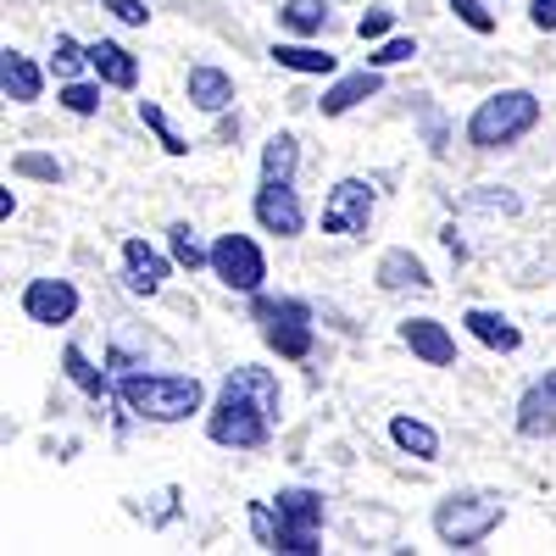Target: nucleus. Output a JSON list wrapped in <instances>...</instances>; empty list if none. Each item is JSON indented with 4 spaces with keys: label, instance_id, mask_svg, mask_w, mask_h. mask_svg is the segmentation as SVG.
Here are the masks:
<instances>
[{
    "label": "nucleus",
    "instance_id": "f257e3e1",
    "mask_svg": "<svg viewBox=\"0 0 556 556\" xmlns=\"http://www.w3.org/2000/svg\"><path fill=\"white\" fill-rule=\"evenodd\" d=\"M278 424V379L267 367H235L217 390V406L206 412V440L228 451H256L267 445Z\"/></svg>",
    "mask_w": 556,
    "mask_h": 556
},
{
    "label": "nucleus",
    "instance_id": "a878e982",
    "mask_svg": "<svg viewBox=\"0 0 556 556\" xmlns=\"http://www.w3.org/2000/svg\"><path fill=\"white\" fill-rule=\"evenodd\" d=\"M139 123H146V128L162 139V151H167V156H184V151H190V146H184V139L173 134V123H167V112H162L156 101H139Z\"/></svg>",
    "mask_w": 556,
    "mask_h": 556
},
{
    "label": "nucleus",
    "instance_id": "dca6fc26",
    "mask_svg": "<svg viewBox=\"0 0 556 556\" xmlns=\"http://www.w3.org/2000/svg\"><path fill=\"white\" fill-rule=\"evenodd\" d=\"M518 434L523 440H551L556 434V390H545L540 379L518 401Z\"/></svg>",
    "mask_w": 556,
    "mask_h": 556
},
{
    "label": "nucleus",
    "instance_id": "6e6552de",
    "mask_svg": "<svg viewBox=\"0 0 556 556\" xmlns=\"http://www.w3.org/2000/svg\"><path fill=\"white\" fill-rule=\"evenodd\" d=\"M374 184L367 178H340L334 190H329V201H323V228L329 235H345V240H356V235H367V223H374Z\"/></svg>",
    "mask_w": 556,
    "mask_h": 556
},
{
    "label": "nucleus",
    "instance_id": "e433bc0d",
    "mask_svg": "<svg viewBox=\"0 0 556 556\" xmlns=\"http://www.w3.org/2000/svg\"><path fill=\"white\" fill-rule=\"evenodd\" d=\"M540 384H545V390H556V367H551V374H545V379H540Z\"/></svg>",
    "mask_w": 556,
    "mask_h": 556
},
{
    "label": "nucleus",
    "instance_id": "393cba45",
    "mask_svg": "<svg viewBox=\"0 0 556 556\" xmlns=\"http://www.w3.org/2000/svg\"><path fill=\"white\" fill-rule=\"evenodd\" d=\"M167 251H173L178 267H190V273H195V267H212V245L195 240L190 223H173V228H167Z\"/></svg>",
    "mask_w": 556,
    "mask_h": 556
},
{
    "label": "nucleus",
    "instance_id": "f03ea898",
    "mask_svg": "<svg viewBox=\"0 0 556 556\" xmlns=\"http://www.w3.org/2000/svg\"><path fill=\"white\" fill-rule=\"evenodd\" d=\"M117 401L146 424H184L201 412L206 390L195 374H117Z\"/></svg>",
    "mask_w": 556,
    "mask_h": 556
},
{
    "label": "nucleus",
    "instance_id": "f704fd0d",
    "mask_svg": "<svg viewBox=\"0 0 556 556\" xmlns=\"http://www.w3.org/2000/svg\"><path fill=\"white\" fill-rule=\"evenodd\" d=\"M529 23H534L540 34H551V28H556V0H529Z\"/></svg>",
    "mask_w": 556,
    "mask_h": 556
},
{
    "label": "nucleus",
    "instance_id": "f3484780",
    "mask_svg": "<svg viewBox=\"0 0 556 556\" xmlns=\"http://www.w3.org/2000/svg\"><path fill=\"white\" fill-rule=\"evenodd\" d=\"M89 67H96V78L112 84V89H134L139 84V62H134V51H123L117 39H96V45H89Z\"/></svg>",
    "mask_w": 556,
    "mask_h": 556
},
{
    "label": "nucleus",
    "instance_id": "4468645a",
    "mask_svg": "<svg viewBox=\"0 0 556 556\" xmlns=\"http://www.w3.org/2000/svg\"><path fill=\"white\" fill-rule=\"evenodd\" d=\"M184 89H190V106L206 112V117H217V112L235 106V78H228L223 67H212V62H195L190 78H184Z\"/></svg>",
    "mask_w": 556,
    "mask_h": 556
},
{
    "label": "nucleus",
    "instance_id": "9d476101",
    "mask_svg": "<svg viewBox=\"0 0 556 556\" xmlns=\"http://www.w3.org/2000/svg\"><path fill=\"white\" fill-rule=\"evenodd\" d=\"M23 312H28V323L62 329V323H73V317H78V290L67 285V278H28V290H23Z\"/></svg>",
    "mask_w": 556,
    "mask_h": 556
},
{
    "label": "nucleus",
    "instance_id": "c9c22d12",
    "mask_svg": "<svg viewBox=\"0 0 556 556\" xmlns=\"http://www.w3.org/2000/svg\"><path fill=\"white\" fill-rule=\"evenodd\" d=\"M440 240H445L451 262H468V245H462V235H456V223H451V228H440Z\"/></svg>",
    "mask_w": 556,
    "mask_h": 556
},
{
    "label": "nucleus",
    "instance_id": "f8f14e48",
    "mask_svg": "<svg viewBox=\"0 0 556 556\" xmlns=\"http://www.w3.org/2000/svg\"><path fill=\"white\" fill-rule=\"evenodd\" d=\"M401 340L417 362H429V367H456V340L440 317H406L401 323Z\"/></svg>",
    "mask_w": 556,
    "mask_h": 556
},
{
    "label": "nucleus",
    "instance_id": "c85d7f7f",
    "mask_svg": "<svg viewBox=\"0 0 556 556\" xmlns=\"http://www.w3.org/2000/svg\"><path fill=\"white\" fill-rule=\"evenodd\" d=\"M468 206H473V212H506V217H518V212H523V201H518L513 190H501V184H484V190H473Z\"/></svg>",
    "mask_w": 556,
    "mask_h": 556
},
{
    "label": "nucleus",
    "instance_id": "2eb2a0df",
    "mask_svg": "<svg viewBox=\"0 0 556 556\" xmlns=\"http://www.w3.org/2000/svg\"><path fill=\"white\" fill-rule=\"evenodd\" d=\"M462 323H468V334H473L479 345H490V351H501V356H513V351L523 345V329H518L513 317H501V312L468 306V312H462Z\"/></svg>",
    "mask_w": 556,
    "mask_h": 556
},
{
    "label": "nucleus",
    "instance_id": "b1692460",
    "mask_svg": "<svg viewBox=\"0 0 556 556\" xmlns=\"http://www.w3.org/2000/svg\"><path fill=\"white\" fill-rule=\"evenodd\" d=\"M295 162H301L295 134H273L262 146V178H295Z\"/></svg>",
    "mask_w": 556,
    "mask_h": 556
},
{
    "label": "nucleus",
    "instance_id": "ddd939ff",
    "mask_svg": "<svg viewBox=\"0 0 556 556\" xmlns=\"http://www.w3.org/2000/svg\"><path fill=\"white\" fill-rule=\"evenodd\" d=\"M384 89V78H379V67H362V73H345V78H334L329 89H323V117H345V112H356L362 101H374Z\"/></svg>",
    "mask_w": 556,
    "mask_h": 556
},
{
    "label": "nucleus",
    "instance_id": "bb28decb",
    "mask_svg": "<svg viewBox=\"0 0 556 556\" xmlns=\"http://www.w3.org/2000/svg\"><path fill=\"white\" fill-rule=\"evenodd\" d=\"M89 62V45H78L73 34H56V51H51V73L56 78H73L78 67Z\"/></svg>",
    "mask_w": 556,
    "mask_h": 556
},
{
    "label": "nucleus",
    "instance_id": "7c9ffc66",
    "mask_svg": "<svg viewBox=\"0 0 556 556\" xmlns=\"http://www.w3.org/2000/svg\"><path fill=\"white\" fill-rule=\"evenodd\" d=\"M451 12H456V23H468L473 34H495V12L484 7V0H451Z\"/></svg>",
    "mask_w": 556,
    "mask_h": 556
},
{
    "label": "nucleus",
    "instance_id": "7ed1b4c3",
    "mask_svg": "<svg viewBox=\"0 0 556 556\" xmlns=\"http://www.w3.org/2000/svg\"><path fill=\"white\" fill-rule=\"evenodd\" d=\"M534 123H540L534 89H495V96L479 101L473 117H468V146L473 151H506V146H518Z\"/></svg>",
    "mask_w": 556,
    "mask_h": 556
},
{
    "label": "nucleus",
    "instance_id": "39448f33",
    "mask_svg": "<svg viewBox=\"0 0 556 556\" xmlns=\"http://www.w3.org/2000/svg\"><path fill=\"white\" fill-rule=\"evenodd\" d=\"M501 518H506V506L495 495H451L434 513V534L451 551H479L490 540V529H501Z\"/></svg>",
    "mask_w": 556,
    "mask_h": 556
},
{
    "label": "nucleus",
    "instance_id": "20e7f679",
    "mask_svg": "<svg viewBox=\"0 0 556 556\" xmlns=\"http://www.w3.org/2000/svg\"><path fill=\"white\" fill-rule=\"evenodd\" d=\"M273 545L267 551H285V556H317L323 551V495L317 490H278L273 495Z\"/></svg>",
    "mask_w": 556,
    "mask_h": 556
},
{
    "label": "nucleus",
    "instance_id": "a211bd4d",
    "mask_svg": "<svg viewBox=\"0 0 556 556\" xmlns=\"http://www.w3.org/2000/svg\"><path fill=\"white\" fill-rule=\"evenodd\" d=\"M374 278H379V290H434L429 267L417 262L412 251H401V245L379 256V273H374Z\"/></svg>",
    "mask_w": 556,
    "mask_h": 556
},
{
    "label": "nucleus",
    "instance_id": "4be33fe9",
    "mask_svg": "<svg viewBox=\"0 0 556 556\" xmlns=\"http://www.w3.org/2000/svg\"><path fill=\"white\" fill-rule=\"evenodd\" d=\"M273 62L290 67V73H312V78H329L334 73V56L317 51V45H273Z\"/></svg>",
    "mask_w": 556,
    "mask_h": 556
},
{
    "label": "nucleus",
    "instance_id": "cd10ccee",
    "mask_svg": "<svg viewBox=\"0 0 556 556\" xmlns=\"http://www.w3.org/2000/svg\"><path fill=\"white\" fill-rule=\"evenodd\" d=\"M62 106L73 112V117H96L101 112V84H62Z\"/></svg>",
    "mask_w": 556,
    "mask_h": 556
},
{
    "label": "nucleus",
    "instance_id": "72a5a7b5",
    "mask_svg": "<svg viewBox=\"0 0 556 556\" xmlns=\"http://www.w3.org/2000/svg\"><path fill=\"white\" fill-rule=\"evenodd\" d=\"M390 23H395V12H390V7L362 12V17H356V39H379V34H390Z\"/></svg>",
    "mask_w": 556,
    "mask_h": 556
},
{
    "label": "nucleus",
    "instance_id": "473e14b6",
    "mask_svg": "<svg viewBox=\"0 0 556 556\" xmlns=\"http://www.w3.org/2000/svg\"><path fill=\"white\" fill-rule=\"evenodd\" d=\"M412 56H417V39H390L367 56V67H395V62H412Z\"/></svg>",
    "mask_w": 556,
    "mask_h": 556
},
{
    "label": "nucleus",
    "instance_id": "2f4dec72",
    "mask_svg": "<svg viewBox=\"0 0 556 556\" xmlns=\"http://www.w3.org/2000/svg\"><path fill=\"white\" fill-rule=\"evenodd\" d=\"M101 12H112V17L128 23V28H146V23H151V7H146V0H101Z\"/></svg>",
    "mask_w": 556,
    "mask_h": 556
},
{
    "label": "nucleus",
    "instance_id": "423d86ee",
    "mask_svg": "<svg viewBox=\"0 0 556 556\" xmlns=\"http://www.w3.org/2000/svg\"><path fill=\"white\" fill-rule=\"evenodd\" d=\"M251 317L262 323V340L285 356V362H306L317 334H312V306L306 301H267L256 295L251 301Z\"/></svg>",
    "mask_w": 556,
    "mask_h": 556
},
{
    "label": "nucleus",
    "instance_id": "6ab92c4d",
    "mask_svg": "<svg viewBox=\"0 0 556 556\" xmlns=\"http://www.w3.org/2000/svg\"><path fill=\"white\" fill-rule=\"evenodd\" d=\"M0 89H7V101H17V106H28V101H39V89H45V78H39V67L23 56V51H0Z\"/></svg>",
    "mask_w": 556,
    "mask_h": 556
},
{
    "label": "nucleus",
    "instance_id": "0eeeda50",
    "mask_svg": "<svg viewBox=\"0 0 556 556\" xmlns=\"http://www.w3.org/2000/svg\"><path fill=\"white\" fill-rule=\"evenodd\" d=\"M212 273L223 278L228 290L256 295L262 278H267V256H262V245L251 235H217L212 240Z\"/></svg>",
    "mask_w": 556,
    "mask_h": 556
},
{
    "label": "nucleus",
    "instance_id": "5701e85b",
    "mask_svg": "<svg viewBox=\"0 0 556 556\" xmlns=\"http://www.w3.org/2000/svg\"><path fill=\"white\" fill-rule=\"evenodd\" d=\"M278 23H285L290 34H301V39H312V34H323V23H329V0H285V7H278Z\"/></svg>",
    "mask_w": 556,
    "mask_h": 556
},
{
    "label": "nucleus",
    "instance_id": "9b49d317",
    "mask_svg": "<svg viewBox=\"0 0 556 556\" xmlns=\"http://www.w3.org/2000/svg\"><path fill=\"white\" fill-rule=\"evenodd\" d=\"M167 273H173V262L162 256V251H151L146 240H123V290L128 295H156L162 285H167Z\"/></svg>",
    "mask_w": 556,
    "mask_h": 556
},
{
    "label": "nucleus",
    "instance_id": "412c9836",
    "mask_svg": "<svg viewBox=\"0 0 556 556\" xmlns=\"http://www.w3.org/2000/svg\"><path fill=\"white\" fill-rule=\"evenodd\" d=\"M390 440H395L406 456H417V462H434V456H440V434H434L429 424H417V417H390Z\"/></svg>",
    "mask_w": 556,
    "mask_h": 556
},
{
    "label": "nucleus",
    "instance_id": "c756f323",
    "mask_svg": "<svg viewBox=\"0 0 556 556\" xmlns=\"http://www.w3.org/2000/svg\"><path fill=\"white\" fill-rule=\"evenodd\" d=\"M12 167H17L23 178H45V184H62V178H67V167H62L56 156H45V151H23Z\"/></svg>",
    "mask_w": 556,
    "mask_h": 556
},
{
    "label": "nucleus",
    "instance_id": "aec40b11",
    "mask_svg": "<svg viewBox=\"0 0 556 556\" xmlns=\"http://www.w3.org/2000/svg\"><path fill=\"white\" fill-rule=\"evenodd\" d=\"M62 374H67V379H73V384H78L89 401H106V395H117V384L106 379V367H96V362H89L78 345H67V351H62Z\"/></svg>",
    "mask_w": 556,
    "mask_h": 556
},
{
    "label": "nucleus",
    "instance_id": "1a4fd4ad",
    "mask_svg": "<svg viewBox=\"0 0 556 556\" xmlns=\"http://www.w3.org/2000/svg\"><path fill=\"white\" fill-rule=\"evenodd\" d=\"M251 212H256V223L267 228V235H278V240H295L301 228H306V212H301V195L290 190V178H262Z\"/></svg>",
    "mask_w": 556,
    "mask_h": 556
}]
</instances>
